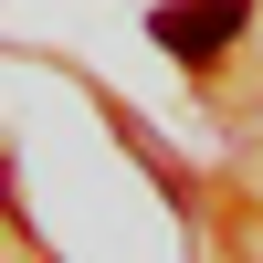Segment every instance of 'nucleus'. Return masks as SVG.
Here are the masks:
<instances>
[{
  "instance_id": "f257e3e1",
  "label": "nucleus",
  "mask_w": 263,
  "mask_h": 263,
  "mask_svg": "<svg viewBox=\"0 0 263 263\" xmlns=\"http://www.w3.org/2000/svg\"><path fill=\"white\" fill-rule=\"evenodd\" d=\"M147 32H158V53H179V63H211L232 32H242V0H168Z\"/></svg>"
}]
</instances>
